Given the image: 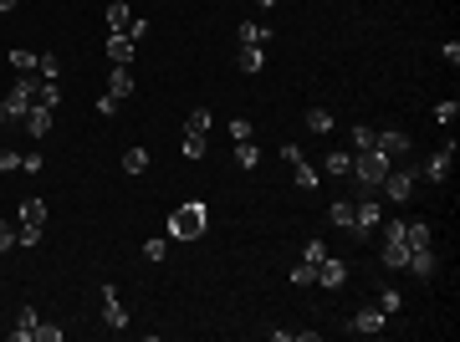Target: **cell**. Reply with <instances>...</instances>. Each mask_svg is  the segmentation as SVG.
<instances>
[{"label": "cell", "mask_w": 460, "mask_h": 342, "mask_svg": "<svg viewBox=\"0 0 460 342\" xmlns=\"http://www.w3.org/2000/svg\"><path fill=\"white\" fill-rule=\"evenodd\" d=\"M205 225H210V209H205L200 200H189V204H179V209L169 215V235H174V240H200Z\"/></svg>", "instance_id": "6da1fadb"}, {"label": "cell", "mask_w": 460, "mask_h": 342, "mask_svg": "<svg viewBox=\"0 0 460 342\" xmlns=\"http://www.w3.org/2000/svg\"><path fill=\"white\" fill-rule=\"evenodd\" d=\"M389 169H394V159H384L379 148H363V154H353V179H358V189H379Z\"/></svg>", "instance_id": "7a4b0ae2"}, {"label": "cell", "mask_w": 460, "mask_h": 342, "mask_svg": "<svg viewBox=\"0 0 460 342\" xmlns=\"http://www.w3.org/2000/svg\"><path fill=\"white\" fill-rule=\"evenodd\" d=\"M414 184H420V169H414V164H409V169H389V174H384V184H379V189H384V195H389L394 204H404V200L414 195Z\"/></svg>", "instance_id": "3957f363"}, {"label": "cell", "mask_w": 460, "mask_h": 342, "mask_svg": "<svg viewBox=\"0 0 460 342\" xmlns=\"http://www.w3.org/2000/svg\"><path fill=\"white\" fill-rule=\"evenodd\" d=\"M384 220V204H374V195L363 189V200H353V235H368Z\"/></svg>", "instance_id": "277c9868"}, {"label": "cell", "mask_w": 460, "mask_h": 342, "mask_svg": "<svg viewBox=\"0 0 460 342\" xmlns=\"http://www.w3.org/2000/svg\"><path fill=\"white\" fill-rule=\"evenodd\" d=\"M31 108H36V82L20 77L16 87H11V97H6V113H11V123H16V118H26Z\"/></svg>", "instance_id": "5b68a950"}, {"label": "cell", "mask_w": 460, "mask_h": 342, "mask_svg": "<svg viewBox=\"0 0 460 342\" xmlns=\"http://www.w3.org/2000/svg\"><path fill=\"white\" fill-rule=\"evenodd\" d=\"M450 164H455V143H450V148H440V154H430V159L420 164V179L445 184V179H450Z\"/></svg>", "instance_id": "8992f818"}, {"label": "cell", "mask_w": 460, "mask_h": 342, "mask_svg": "<svg viewBox=\"0 0 460 342\" xmlns=\"http://www.w3.org/2000/svg\"><path fill=\"white\" fill-rule=\"evenodd\" d=\"M343 281H348V261H333V255H322V261H317V281H312V286L343 291Z\"/></svg>", "instance_id": "52a82bcc"}, {"label": "cell", "mask_w": 460, "mask_h": 342, "mask_svg": "<svg viewBox=\"0 0 460 342\" xmlns=\"http://www.w3.org/2000/svg\"><path fill=\"white\" fill-rule=\"evenodd\" d=\"M384 317H389V312H384L379 302H374V307H358V312H353V332H363V337L384 332Z\"/></svg>", "instance_id": "ba28073f"}, {"label": "cell", "mask_w": 460, "mask_h": 342, "mask_svg": "<svg viewBox=\"0 0 460 342\" xmlns=\"http://www.w3.org/2000/svg\"><path fill=\"white\" fill-rule=\"evenodd\" d=\"M102 322L113 327V332L128 327V312H123V302H118V291H113V286H102Z\"/></svg>", "instance_id": "9c48e42d"}, {"label": "cell", "mask_w": 460, "mask_h": 342, "mask_svg": "<svg viewBox=\"0 0 460 342\" xmlns=\"http://www.w3.org/2000/svg\"><path fill=\"white\" fill-rule=\"evenodd\" d=\"M36 322H41L36 307H20L16 312V327H11V342H36Z\"/></svg>", "instance_id": "30bf717a"}, {"label": "cell", "mask_w": 460, "mask_h": 342, "mask_svg": "<svg viewBox=\"0 0 460 342\" xmlns=\"http://www.w3.org/2000/svg\"><path fill=\"white\" fill-rule=\"evenodd\" d=\"M52 123H57V113L36 102V108L26 113V133H31V138H47V133H52Z\"/></svg>", "instance_id": "8fae6325"}, {"label": "cell", "mask_w": 460, "mask_h": 342, "mask_svg": "<svg viewBox=\"0 0 460 342\" xmlns=\"http://www.w3.org/2000/svg\"><path fill=\"white\" fill-rule=\"evenodd\" d=\"M404 271H414L420 281H430L435 276V250L430 245H420V250H409V261H404Z\"/></svg>", "instance_id": "7c38bea8"}, {"label": "cell", "mask_w": 460, "mask_h": 342, "mask_svg": "<svg viewBox=\"0 0 460 342\" xmlns=\"http://www.w3.org/2000/svg\"><path fill=\"white\" fill-rule=\"evenodd\" d=\"M107 61H113V67H128V61H134V41H128L123 31L107 36Z\"/></svg>", "instance_id": "4fadbf2b"}, {"label": "cell", "mask_w": 460, "mask_h": 342, "mask_svg": "<svg viewBox=\"0 0 460 342\" xmlns=\"http://www.w3.org/2000/svg\"><path fill=\"white\" fill-rule=\"evenodd\" d=\"M374 148L384 159H399V154H409V138L404 133H374Z\"/></svg>", "instance_id": "5bb4252c"}, {"label": "cell", "mask_w": 460, "mask_h": 342, "mask_svg": "<svg viewBox=\"0 0 460 342\" xmlns=\"http://www.w3.org/2000/svg\"><path fill=\"white\" fill-rule=\"evenodd\" d=\"M134 87H138L134 72H128V67H113V77H107V92H113V97L123 102V97H134Z\"/></svg>", "instance_id": "9a60e30c"}, {"label": "cell", "mask_w": 460, "mask_h": 342, "mask_svg": "<svg viewBox=\"0 0 460 342\" xmlns=\"http://www.w3.org/2000/svg\"><path fill=\"white\" fill-rule=\"evenodd\" d=\"M430 235H435V230H430V220H414V225L404 220V245H409V250H420V245H430Z\"/></svg>", "instance_id": "2e32d148"}, {"label": "cell", "mask_w": 460, "mask_h": 342, "mask_svg": "<svg viewBox=\"0 0 460 342\" xmlns=\"http://www.w3.org/2000/svg\"><path fill=\"white\" fill-rule=\"evenodd\" d=\"M36 102H41V108H52V113H57V102H61V82H57V77L36 82Z\"/></svg>", "instance_id": "e0dca14e"}, {"label": "cell", "mask_w": 460, "mask_h": 342, "mask_svg": "<svg viewBox=\"0 0 460 342\" xmlns=\"http://www.w3.org/2000/svg\"><path fill=\"white\" fill-rule=\"evenodd\" d=\"M302 123H307V133H317V138H327V133H333V113H327V108H312Z\"/></svg>", "instance_id": "ac0fdd59"}, {"label": "cell", "mask_w": 460, "mask_h": 342, "mask_svg": "<svg viewBox=\"0 0 460 342\" xmlns=\"http://www.w3.org/2000/svg\"><path fill=\"white\" fill-rule=\"evenodd\" d=\"M404 261H409V245L404 240H384V266L389 271H404Z\"/></svg>", "instance_id": "d6986e66"}, {"label": "cell", "mask_w": 460, "mask_h": 342, "mask_svg": "<svg viewBox=\"0 0 460 342\" xmlns=\"http://www.w3.org/2000/svg\"><path fill=\"white\" fill-rule=\"evenodd\" d=\"M327 220L343 225V230H353V200H333V204H327Z\"/></svg>", "instance_id": "ffe728a7"}, {"label": "cell", "mask_w": 460, "mask_h": 342, "mask_svg": "<svg viewBox=\"0 0 460 342\" xmlns=\"http://www.w3.org/2000/svg\"><path fill=\"white\" fill-rule=\"evenodd\" d=\"M128 20H134L128 0H113V6H107V31H128Z\"/></svg>", "instance_id": "44dd1931"}, {"label": "cell", "mask_w": 460, "mask_h": 342, "mask_svg": "<svg viewBox=\"0 0 460 342\" xmlns=\"http://www.w3.org/2000/svg\"><path fill=\"white\" fill-rule=\"evenodd\" d=\"M240 41H246V47H266V41H271V26H261V20H246V26H240Z\"/></svg>", "instance_id": "7402d4cb"}, {"label": "cell", "mask_w": 460, "mask_h": 342, "mask_svg": "<svg viewBox=\"0 0 460 342\" xmlns=\"http://www.w3.org/2000/svg\"><path fill=\"white\" fill-rule=\"evenodd\" d=\"M210 123H215V118H210V108H194V113H189V123H184V133L210 138Z\"/></svg>", "instance_id": "603a6c76"}, {"label": "cell", "mask_w": 460, "mask_h": 342, "mask_svg": "<svg viewBox=\"0 0 460 342\" xmlns=\"http://www.w3.org/2000/svg\"><path fill=\"white\" fill-rule=\"evenodd\" d=\"M266 67V47H240V72H261Z\"/></svg>", "instance_id": "cb8c5ba5"}, {"label": "cell", "mask_w": 460, "mask_h": 342, "mask_svg": "<svg viewBox=\"0 0 460 342\" xmlns=\"http://www.w3.org/2000/svg\"><path fill=\"white\" fill-rule=\"evenodd\" d=\"M20 225H47V204H41V200H20Z\"/></svg>", "instance_id": "d4e9b609"}, {"label": "cell", "mask_w": 460, "mask_h": 342, "mask_svg": "<svg viewBox=\"0 0 460 342\" xmlns=\"http://www.w3.org/2000/svg\"><path fill=\"white\" fill-rule=\"evenodd\" d=\"M11 67H16L20 77H31V72H36V51H26V47H11Z\"/></svg>", "instance_id": "484cf974"}, {"label": "cell", "mask_w": 460, "mask_h": 342, "mask_svg": "<svg viewBox=\"0 0 460 342\" xmlns=\"http://www.w3.org/2000/svg\"><path fill=\"white\" fill-rule=\"evenodd\" d=\"M292 179H297V189H317V169L307 164V159H297L292 164Z\"/></svg>", "instance_id": "4316f807"}, {"label": "cell", "mask_w": 460, "mask_h": 342, "mask_svg": "<svg viewBox=\"0 0 460 342\" xmlns=\"http://www.w3.org/2000/svg\"><path fill=\"white\" fill-rule=\"evenodd\" d=\"M148 169V148H128L123 154V174H143Z\"/></svg>", "instance_id": "83f0119b"}, {"label": "cell", "mask_w": 460, "mask_h": 342, "mask_svg": "<svg viewBox=\"0 0 460 342\" xmlns=\"http://www.w3.org/2000/svg\"><path fill=\"white\" fill-rule=\"evenodd\" d=\"M327 174H353V154H348V148L327 154Z\"/></svg>", "instance_id": "f1b7e54d"}, {"label": "cell", "mask_w": 460, "mask_h": 342, "mask_svg": "<svg viewBox=\"0 0 460 342\" xmlns=\"http://www.w3.org/2000/svg\"><path fill=\"white\" fill-rule=\"evenodd\" d=\"M256 159H261V154H256V138L235 143V164H240V169H256Z\"/></svg>", "instance_id": "f546056e"}, {"label": "cell", "mask_w": 460, "mask_h": 342, "mask_svg": "<svg viewBox=\"0 0 460 342\" xmlns=\"http://www.w3.org/2000/svg\"><path fill=\"white\" fill-rule=\"evenodd\" d=\"M36 67H41V77H61V56H57V51H41Z\"/></svg>", "instance_id": "4dcf8cb0"}, {"label": "cell", "mask_w": 460, "mask_h": 342, "mask_svg": "<svg viewBox=\"0 0 460 342\" xmlns=\"http://www.w3.org/2000/svg\"><path fill=\"white\" fill-rule=\"evenodd\" d=\"M312 281H317V266H312V261L292 266V286H312Z\"/></svg>", "instance_id": "1f68e13d"}, {"label": "cell", "mask_w": 460, "mask_h": 342, "mask_svg": "<svg viewBox=\"0 0 460 342\" xmlns=\"http://www.w3.org/2000/svg\"><path fill=\"white\" fill-rule=\"evenodd\" d=\"M363 148H374V128H368V123L353 128V154H363Z\"/></svg>", "instance_id": "d6a6232c"}, {"label": "cell", "mask_w": 460, "mask_h": 342, "mask_svg": "<svg viewBox=\"0 0 460 342\" xmlns=\"http://www.w3.org/2000/svg\"><path fill=\"white\" fill-rule=\"evenodd\" d=\"M379 307H384V312H399V307H404V296L394 291V286H384V291H379Z\"/></svg>", "instance_id": "836d02e7"}, {"label": "cell", "mask_w": 460, "mask_h": 342, "mask_svg": "<svg viewBox=\"0 0 460 342\" xmlns=\"http://www.w3.org/2000/svg\"><path fill=\"white\" fill-rule=\"evenodd\" d=\"M184 159H205V138H194V133H184Z\"/></svg>", "instance_id": "e575fe53"}, {"label": "cell", "mask_w": 460, "mask_h": 342, "mask_svg": "<svg viewBox=\"0 0 460 342\" xmlns=\"http://www.w3.org/2000/svg\"><path fill=\"white\" fill-rule=\"evenodd\" d=\"M435 118H440V123H455V118H460V102H455V97H445L440 108H435Z\"/></svg>", "instance_id": "d590c367"}, {"label": "cell", "mask_w": 460, "mask_h": 342, "mask_svg": "<svg viewBox=\"0 0 460 342\" xmlns=\"http://www.w3.org/2000/svg\"><path fill=\"white\" fill-rule=\"evenodd\" d=\"M251 133H256V123H246V118H235V123H230V138H235V143H246Z\"/></svg>", "instance_id": "8d00e7d4"}, {"label": "cell", "mask_w": 460, "mask_h": 342, "mask_svg": "<svg viewBox=\"0 0 460 342\" xmlns=\"http://www.w3.org/2000/svg\"><path fill=\"white\" fill-rule=\"evenodd\" d=\"M322 255H327V245H322V240H307V245H302V261H312V266H317Z\"/></svg>", "instance_id": "74e56055"}, {"label": "cell", "mask_w": 460, "mask_h": 342, "mask_svg": "<svg viewBox=\"0 0 460 342\" xmlns=\"http://www.w3.org/2000/svg\"><path fill=\"white\" fill-rule=\"evenodd\" d=\"M36 342H61V327H52V322H36Z\"/></svg>", "instance_id": "f35d334b"}, {"label": "cell", "mask_w": 460, "mask_h": 342, "mask_svg": "<svg viewBox=\"0 0 460 342\" xmlns=\"http://www.w3.org/2000/svg\"><path fill=\"white\" fill-rule=\"evenodd\" d=\"M164 250H169L164 235H159V240H143V255H148V261H164Z\"/></svg>", "instance_id": "ab89813d"}, {"label": "cell", "mask_w": 460, "mask_h": 342, "mask_svg": "<svg viewBox=\"0 0 460 342\" xmlns=\"http://www.w3.org/2000/svg\"><path fill=\"white\" fill-rule=\"evenodd\" d=\"M11 169H20V154H11V148H0V174H11Z\"/></svg>", "instance_id": "60d3db41"}, {"label": "cell", "mask_w": 460, "mask_h": 342, "mask_svg": "<svg viewBox=\"0 0 460 342\" xmlns=\"http://www.w3.org/2000/svg\"><path fill=\"white\" fill-rule=\"evenodd\" d=\"M98 113H102V118H113V113H118V97H113V92H102V97H98Z\"/></svg>", "instance_id": "b9f144b4"}, {"label": "cell", "mask_w": 460, "mask_h": 342, "mask_svg": "<svg viewBox=\"0 0 460 342\" xmlns=\"http://www.w3.org/2000/svg\"><path fill=\"white\" fill-rule=\"evenodd\" d=\"M0 250H16V225L0 220Z\"/></svg>", "instance_id": "7bdbcfd3"}, {"label": "cell", "mask_w": 460, "mask_h": 342, "mask_svg": "<svg viewBox=\"0 0 460 342\" xmlns=\"http://www.w3.org/2000/svg\"><path fill=\"white\" fill-rule=\"evenodd\" d=\"M123 36H128V41H138V36H148V20H138V16H134V20H128V31H123Z\"/></svg>", "instance_id": "ee69618b"}, {"label": "cell", "mask_w": 460, "mask_h": 342, "mask_svg": "<svg viewBox=\"0 0 460 342\" xmlns=\"http://www.w3.org/2000/svg\"><path fill=\"white\" fill-rule=\"evenodd\" d=\"M379 225H384V220H379ZM384 240H404V220H389V225H384Z\"/></svg>", "instance_id": "f6af8a7d"}, {"label": "cell", "mask_w": 460, "mask_h": 342, "mask_svg": "<svg viewBox=\"0 0 460 342\" xmlns=\"http://www.w3.org/2000/svg\"><path fill=\"white\" fill-rule=\"evenodd\" d=\"M20 169H26V174H41V154H20Z\"/></svg>", "instance_id": "bcb514c9"}, {"label": "cell", "mask_w": 460, "mask_h": 342, "mask_svg": "<svg viewBox=\"0 0 460 342\" xmlns=\"http://www.w3.org/2000/svg\"><path fill=\"white\" fill-rule=\"evenodd\" d=\"M440 56H445L450 67H455V61H460V41H445V47H440Z\"/></svg>", "instance_id": "7dc6e473"}, {"label": "cell", "mask_w": 460, "mask_h": 342, "mask_svg": "<svg viewBox=\"0 0 460 342\" xmlns=\"http://www.w3.org/2000/svg\"><path fill=\"white\" fill-rule=\"evenodd\" d=\"M20 6V0H0V16H6V11H16Z\"/></svg>", "instance_id": "c3c4849f"}, {"label": "cell", "mask_w": 460, "mask_h": 342, "mask_svg": "<svg viewBox=\"0 0 460 342\" xmlns=\"http://www.w3.org/2000/svg\"><path fill=\"white\" fill-rule=\"evenodd\" d=\"M6 123H11V113H6V102H0V128H6Z\"/></svg>", "instance_id": "681fc988"}, {"label": "cell", "mask_w": 460, "mask_h": 342, "mask_svg": "<svg viewBox=\"0 0 460 342\" xmlns=\"http://www.w3.org/2000/svg\"><path fill=\"white\" fill-rule=\"evenodd\" d=\"M256 6H261V11H271V6H276V0H256Z\"/></svg>", "instance_id": "f907efd6"}]
</instances>
